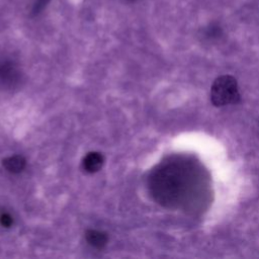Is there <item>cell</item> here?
<instances>
[{"instance_id": "cell-4", "label": "cell", "mask_w": 259, "mask_h": 259, "mask_svg": "<svg viewBox=\"0 0 259 259\" xmlns=\"http://www.w3.org/2000/svg\"><path fill=\"white\" fill-rule=\"evenodd\" d=\"M103 156L98 152L88 153L83 160V167L85 171L89 173H94L100 170L103 164Z\"/></svg>"}, {"instance_id": "cell-5", "label": "cell", "mask_w": 259, "mask_h": 259, "mask_svg": "<svg viewBox=\"0 0 259 259\" xmlns=\"http://www.w3.org/2000/svg\"><path fill=\"white\" fill-rule=\"evenodd\" d=\"M85 239L90 246L96 249H102L108 241L107 235L98 230H88L85 233Z\"/></svg>"}, {"instance_id": "cell-8", "label": "cell", "mask_w": 259, "mask_h": 259, "mask_svg": "<svg viewBox=\"0 0 259 259\" xmlns=\"http://www.w3.org/2000/svg\"><path fill=\"white\" fill-rule=\"evenodd\" d=\"M0 225L4 228H10L13 225V218L8 212L0 213Z\"/></svg>"}, {"instance_id": "cell-7", "label": "cell", "mask_w": 259, "mask_h": 259, "mask_svg": "<svg viewBox=\"0 0 259 259\" xmlns=\"http://www.w3.org/2000/svg\"><path fill=\"white\" fill-rule=\"evenodd\" d=\"M50 2V0H35L33 5H32V9H31V13L33 15H37L39 14L48 5V3Z\"/></svg>"}, {"instance_id": "cell-2", "label": "cell", "mask_w": 259, "mask_h": 259, "mask_svg": "<svg viewBox=\"0 0 259 259\" xmlns=\"http://www.w3.org/2000/svg\"><path fill=\"white\" fill-rule=\"evenodd\" d=\"M210 101L217 107L239 103L241 94L236 78L231 75L218 77L210 88Z\"/></svg>"}, {"instance_id": "cell-3", "label": "cell", "mask_w": 259, "mask_h": 259, "mask_svg": "<svg viewBox=\"0 0 259 259\" xmlns=\"http://www.w3.org/2000/svg\"><path fill=\"white\" fill-rule=\"evenodd\" d=\"M20 78V71L13 63L9 61L0 63V82L7 86H14L19 83Z\"/></svg>"}, {"instance_id": "cell-1", "label": "cell", "mask_w": 259, "mask_h": 259, "mask_svg": "<svg viewBox=\"0 0 259 259\" xmlns=\"http://www.w3.org/2000/svg\"><path fill=\"white\" fill-rule=\"evenodd\" d=\"M149 188L153 198L165 207L193 205L202 194V178L190 162L171 161L152 172Z\"/></svg>"}, {"instance_id": "cell-6", "label": "cell", "mask_w": 259, "mask_h": 259, "mask_svg": "<svg viewBox=\"0 0 259 259\" xmlns=\"http://www.w3.org/2000/svg\"><path fill=\"white\" fill-rule=\"evenodd\" d=\"M2 164H3V167L8 172L16 174V173H20L24 169L26 165V161L20 155H13L5 158Z\"/></svg>"}]
</instances>
